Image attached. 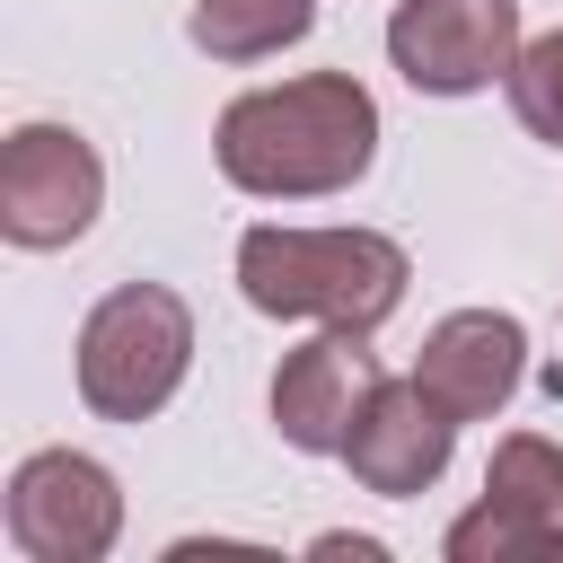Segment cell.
Listing matches in <instances>:
<instances>
[{
	"label": "cell",
	"instance_id": "6da1fadb",
	"mask_svg": "<svg viewBox=\"0 0 563 563\" xmlns=\"http://www.w3.org/2000/svg\"><path fill=\"white\" fill-rule=\"evenodd\" d=\"M211 158L238 194H264V202H317V194H343L369 176L378 158V106L352 70H308V79H282V88H246L220 132H211Z\"/></svg>",
	"mask_w": 563,
	"mask_h": 563
},
{
	"label": "cell",
	"instance_id": "7a4b0ae2",
	"mask_svg": "<svg viewBox=\"0 0 563 563\" xmlns=\"http://www.w3.org/2000/svg\"><path fill=\"white\" fill-rule=\"evenodd\" d=\"M405 246L378 229H246L238 238V290L264 317H317V325H352L378 334L405 308Z\"/></svg>",
	"mask_w": 563,
	"mask_h": 563
},
{
	"label": "cell",
	"instance_id": "3957f363",
	"mask_svg": "<svg viewBox=\"0 0 563 563\" xmlns=\"http://www.w3.org/2000/svg\"><path fill=\"white\" fill-rule=\"evenodd\" d=\"M194 369V308L167 282H123L79 325V396L106 422H150Z\"/></svg>",
	"mask_w": 563,
	"mask_h": 563
},
{
	"label": "cell",
	"instance_id": "277c9868",
	"mask_svg": "<svg viewBox=\"0 0 563 563\" xmlns=\"http://www.w3.org/2000/svg\"><path fill=\"white\" fill-rule=\"evenodd\" d=\"M563 554V449L510 431L484 466V501L449 528V563H554Z\"/></svg>",
	"mask_w": 563,
	"mask_h": 563
},
{
	"label": "cell",
	"instance_id": "5b68a950",
	"mask_svg": "<svg viewBox=\"0 0 563 563\" xmlns=\"http://www.w3.org/2000/svg\"><path fill=\"white\" fill-rule=\"evenodd\" d=\"M387 62L422 97H475L519 62V0H396Z\"/></svg>",
	"mask_w": 563,
	"mask_h": 563
},
{
	"label": "cell",
	"instance_id": "8992f818",
	"mask_svg": "<svg viewBox=\"0 0 563 563\" xmlns=\"http://www.w3.org/2000/svg\"><path fill=\"white\" fill-rule=\"evenodd\" d=\"M123 537V493L79 449H35L9 475V545L26 563H97Z\"/></svg>",
	"mask_w": 563,
	"mask_h": 563
},
{
	"label": "cell",
	"instance_id": "52a82bcc",
	"mask_svg": "<svg viewBox=\"0 0 563 563\" xmlns=\"http://www.w3.org/2000/svg\"><path fill=\"white\" fill-rule=\"evenodd\" d=\"M106 202V167L70 123H18L0 150V238L9 246H70Z\"/></svg>",
	"mask_w": 563,
	"mask_h": 563
},
{
	"label": "cell",
	"instance_id": "ba28073f",
	"mask_svg": "<svg viewBox=\"0 0 563 563\" xmlns=\"http://www.w3.org/2000/svg\"><path fill=\"white\" fill-rule=\"evenodd\" d=\"M378 378H387V369H378L369 334L325 325L317 343H299V352L273 369V422H282V440H290L299 457H343V440H352V422H361V405H369Z\"/></svg>",
	"mask_w": 563,
	"mask_h": 563
},
{
	"label": "cell",
	"instance_id": "9c48e42d",
	"mask_svg": "<svg viewBox=\"0 0 563 563\" xmlns=\"http://www.w3.org/2000/svg\"><path fill=\"white\" fill-rule=\"evenodd\" d=\"M449 449H457V413H440L422 396V378H378L352 440H343V466H352L361 493L413 501V493H431L449 475Z\"/></svg>",
	"mask_w": 563,
	"mask_h": 563
},
{
	"label": "cell",
	"instance_id": "30bf717a",
	"mask_svg": "<svg viewBox=\"0 0 563 563\" xmlns=\"http://www.w3.org/2000/svg\"><path fill=\"white\" fill-rule=\"evenodd\" d=\"M519 369H528V334H519V317H501V308H457V317H440V325L422 334V352H413L422 396H431L440 413H457V422L501 413L510 387H519Z\"/></svg>",
	"mask_w": 563,
	"mask_h": 563
},
{
	"label": "cell",
	"instance_id": "8fae6325",
	"mask_svg": "<svg viewBox=\"0 0 563 563\" xmlns=\"http://www.w3.org/2000/svg\"><path fill=\"white\" fill-rule=\"evenodd\" d=\"M308 26H317V0H202L194 9V44L211 62H264L299 44Z\"/></svg>",
	"mask_w": 563,
	"mask_h": 563
},
{
	"label": "cell",
	"instance_id": "7c38bea8",
	"mask_svg": "<svg viewBox=\"0 0 563 563\" xmlns=\"http://www.w3.org/2000/svg\"><path fill=\"white\" fill-rule=\"evenodd\" d=\"M510 114L545 150H563V26L537 35V44H519V62H510Z\"/></svg>",
	"mask_w": 563,
	"mask_h": 563
}]
</instances>
